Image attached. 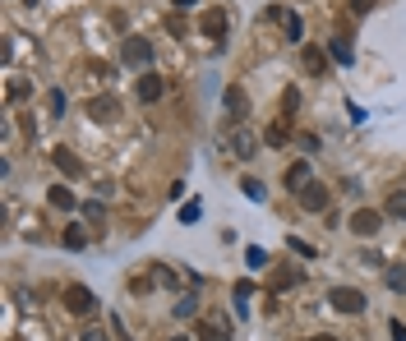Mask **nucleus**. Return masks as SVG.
Returning <instances> with one entry per match:
<instances>
[{
    "instance_id": "6",
    "label": "nucleus",
    "mask_w": 406,
    "mask_h": 341,
    "mask_svg": "<svg viewBox=\"0 0 406 341\" xmlns=\"http://www.w3.org/2000/svg\"><path fill=\"white\" fill-rule=\"evenodd\" d=\"M378 226H383V212H378V208H360V212H351V231L365 235V240L378 235Z\"/></svg>"
},
{
    "instance_id": "3",
    "label": "nucleus",
    "mask_w": 406,
    "mask_h": 341,
    "mask_svg": "<svg viewBox=\"0 0 406 341\" xmlns=\"http://www.w3.org/2000/svg\"><path fill=\"white\" fill-rule=\"evenodd\" d=\"M328 305L332 309H342V314H360L365 309V291H356V286H332Z\"/></svg>"
},
{
    "instance_id": "29",
    "label": "nucleus",
    "mask_w": 406,
    "mask_h": 341,
    "mask_svg": "<svg viewBox=\"0 0 406 341\" xmlns=\"http://www.w3.org/2000/svg\"><path fill=\"white\" fill-rule=\"evenodd\" d=\"M83 212H88V221H102V212H107V208H102V199H93L88 208H83Z\"/></svg>"
},
{
    "instance_id": "2",
    "label": "nucleus",
    "mask_w": 406,
    "mask_h": 341,
    "mask_svg": "<svg viewBox=\"0 0 406 341\" xmlns=\"http://www.w3.org/2000/svg\"><path fill=\"white\" fill-rule=\"evenodd\" d=\"M65 305H70V314H78V318H93L97 295L88 291V286H65Z\"/></svg>"
},
{
    "instance_id": "24",
    "label": "nucleus",
    "mask_w": 406,
    "mask_h": 341,
    "mask_svg": "<svg viewBox=\"0 0 406 341\" xmlns=\"http://www.w3.org/2000/svg\"><path fill=\"white\" fill-rule=\"evenodd\" d=\"M194 341H226V337H222V327H217V323H203Z\"/></svg>"
},
{
    "instance_id": "31",
    "label": "nucleus",
    "mask_w": 406,
    "mask_h": 341,
    "mask_svg": "<svg viewBox=\"0 0 406 341\" xmlns=\"http://www.w3.org/2000/svg\"><path fill=\"white\" fill-rule=\"evenodd\" d=\"M286 245H291V249H296V254H300V258H314V245H305V240H286Z\"/></svg>"
},
{
    "instance_id": "26",
    "label": "nucleus",
    "mask_w": 406,
    "mask_h": 341,
    "mask_svg": "<svg viewBox=\"0 0 406 341\" xmlns=\"http://www.w3.org/2000/svg\"><path fill=\"white\" fill-rule=\"evenodd\" d=\"M264 139H268V143H273V148H281V143H286V129H281V124H273V129H268Z\"/></svg>"
},
{
    "instance_id": "23",
    "label": "nucleus",
    "mask_w": 406,
    "mask_h": 341,
    "mask_svg": "<svg viewBox=\"0 0 406 341\" xmlns=\"http://www.w3.org/2000/svg\"><path fill=\"white\" fill-rule=\"evenodd\" d=\"M286 37H291V42H300V37H305V23H300V14H286Z\"/></svg>"
},
{
    "instance_id": "34",
    "label": "nucleus",
    "mask_w": 406,
    "mask_h": 341,
    "mask_svg": "<svg viewBox=\"0 0 406 341\" xmlns=\"http://www.w3.org/2000/svg\"><path fill=\"white\" fill-rule=\"evenodd\" d=\"M370 5H374V0H351V10H356V14H365Z\"/></svg>"
},
{
    "instance_id": "21",
    "label": "nucleus",
    "mask_w": 406,
    "mask_h": 341,
    "mask_svg": "<svg viewBox=\"0 0 406 341\" xmlns=\"http://www.w3.org/2000/svg\"><path fill=\"white\" fill-rule=\"evenodd\" d=\"M245 263H250V267H268V249L250 245V249H245Z\"/></svg>"
},
{
    "instance_id": "12",
    "label": "nucleus",
    "mask_w": 406,
    "mask_h": 341,
    "mask_svg": "<svg viewBox=\"0 0 406 341\" xmlns=\"http://www.w3.org/2000/svg\"><path fill=\"white\" fill-rule=\"evenodd\" d=\"M203 32H208V37H226V10H208V14H203V23H199Z\"/></svg>"
},
{
    "instance_id": "19",
    "label": "nucleus",
    "mask_w": 406,
    "mask_h": 341,
    "mask_svg": "<svg viewBox=\"0 0 406 341\" xmlns=\"http://www.w3.org/2000/svg\"><path fill=\"white\" fill-rule=\"evenodd\" d=\"M291 286H300V272L291 267V272H277L273 277V291H291Z\"/></svg>"
},
{
    "instance_id": "9",
    "label": "nucleus",
    "mask_w": 406,
    "mask_h": 341,
    "mask_svg": "<svg viewBox=\"0 0 406 341\" xmlns=\"http://www.w3.org/2000/svg\"><path fill=\"white\" fill-rule=\"evenodd\" d=\"M281 185L291 189V194H300V189L310 185V162H305V157H300V162H291V166H286V175H281Z\"/></svg>"
},
{
    "instance_id": "33",
    "label": "nucleus",
    "mask_w": 406,
    "mask_h": 341,
    "mask_svg": "<svg viewBox=\"0 0 406 341\" xmlns=\"http://www.w3.org/2000/svg\"><path fill=\"white\" fill-rule=\"evenodd\" d=\"M83 341H111V337H107V327H88V332H83Z\"/></svg>"
},
{
    "instance_id": "7",
    "label": "nucleus",
    "mask_w": 406,
    "mask_h": 341,
    "mask_svg": "<svg viewBox=\"0 0 406 341\" xmlns=\"http://www.w3.org/2000/svg\"><path fill=\"white\" fill-rule=\"evenodd\" d=\"M134 93H139V102H157V97L167 93V78H162V74H153V69H143V74H139V83H134Z\"/></svg>"
},
{
    "instance_id": "15",
    "label": "nucleus",
    "mask_w": 406,
    "mask_h": 341,
    "mask_svg": "<svg viewBox=\"0 0 406 341\" xmlns=\"http://www.w3.org/2000/svg\"><path fill=\"white\" fill-rule=\"evenodd\" d=\"M240 194H245V199H250V203H264V199H268L264 180H254V175H245V180H240Z\"/></svg>"
},
{
    "instance_id": "11",
    "label": "nucleus",
    "mask_w": 406,
    "mask_h": 341,
    "mask_svg": "<svg viewBox=\"0 0 406 341\" xmlns=\"http://www.w3.org/2000/svg\"><path fill=\"white\" fill-rule=\"evenodd\" d=\"M88 116H93V120H116V116H120V102H116V97H93V102H88Z\"/></svg>"
},
{
    "instance_id": "30",
    "label": "nucleus",
    "mask_w": 406,
    "mask_h": 341,
    "mask_svg": "<svg viewBox=\"0 0 406 341\" xmlns=\"http://www.w3.org/2000/svg\"><path fill=\"white\" fill-rule=\"evenodd\" d=\"M51 116H65V93H61V88L51 93Z\"/></svg>"
},
{
    "instance_id": "36",
    "label": "nucleus",
    "mask_w": 406,
    "mask_h": 341,
    "mask_svg": "<svg viewBox=\"0 0 406 341\" xmlns=\"http://www.w3.org/2000/svg\"><path fill=\"white\" fill-rule=\"evenodd\" d=\"M189 5H199V0H175V10H189Z\"/></svg>"
},
{
    "instance_id": "17",
    "label": "nucleus",
    "mask_w": 406,
    "mask_h": 341,
    "mask_svg": "<svg viewBox=\"0 0 406 341\" xmlns=\"http://www.w3.org/2000/svg\"><path fill=\"white\" fill-rule=\"evenodd\" d=\"M383 212L397 221H406V189H397V194H388V203H383Z\"/></svg>"
},
{
    "instance_id": "10",
    "label": "nucleus",
    "mask_w": 406,
    "mask_h": 341,
    "mask_svg": "<svg viewBox=\"0 0 406 341\" xmlns=\"http://www.w3.org/2000/svg\"><path fill=\"white\" fill-rule=\"evenodd\" d=\"M222 102H226V116H231L235 124L245 120V111H250V102H245V88H226V93H222Z\"/></svg>"
},
{
    "instance_id": "13",
    "label": "nucleus",
    "mask_w": 406,
    "mask_h": 341,
    "mask_svg": "<svg viewBox=\"0 0 406 341\" xmlns=\"http://www.w3.org/2000/svg\"><path fill=\"white\" fill-rule=\"evenodd\" d=\"M51 162H56V166H61L65 175H83V162H78V157L70 153V148H56V153H51Z\"/></svg>"
},
{
    "instance_id": "22",
    "label": "nucleus",
    "mask_w": 406,
    "mask_h": 341,
    "mask_svg": "<svg viewBox=\"0 0 406 341\" xmlns=\"http://www.w3.org/2000/svg\"><path fill=\"white\" fill-rule=\"evenodd\" d=\"M388 291H406V267H388Z\"/></svg>"
},
{
    "instance_id": "38",
    "label": "nucleus",
    "mask_w": 406,
    "mask_h": 341,
    "mask_svg": "<svg viewBox=\"0 0 406 341\" xmlns=\"http://www.w3.org/2000/svg\"><path fill=\"white\" fill-rule=\"evenodd\" d=\"M28 5H32V0H28Z\"/></svg>"
},
{
    "instance_id": "25",
    "label": "nucleus",
    "mask_w": 406,
    "mask_h": 341,
    "mask_svg": "<svg viewBox=\"0 0 406 341\" xmlns=\"http://www.w3.org/2000/svg\"><path fill=\"white\" fill-rule=\"evenodd\" d=\"M245 300H250V281H235V309L245 314Z\"/></svg>"
},
{
    "instance_id": "5",
    "label": "nucleus",
    "mask_w": 406,
    "mask_h": 341,
    "mask_svg": "<svg viewBox=\"0 0 406 341\" xmlns=\"http://www.w3.org/2000/svg\"><path fill=\"white\" fill-rule=\"evenodd\" d=\"M296 199H300V208H305V212H328V199H332V194H328V185L310 180V185L300 189Z\"/></svg>"
},
{
    "instance_id": "8",
    "label": "nucleus",
    "mask_w": 406,
    "mask_h": 341,
    "mask_svg": "<svg viewBox=\"0 0 406 341\" xmlns=\"http://www.w3.org/2000/svg\"><path fill=\"white\" fill-rule=\"evenodd\" d=\"M300 69H305V74H328V51L323 47H300Z\"/></svg>"
},
{
    "instance_id": "14",
    "label": "nucleus",
    "mask_w": 406,
    "mask_h": 341,
    "mask_svg": "<svg viewBox=\"0 0 406 341\" xmlns=\"http://www.w3.org/2000/svg\"><path fill=\"white\" fill-rule=\"evenodd\" d=\"M328 51H332V60H337V65H356V51H351V42H346V37H332Z\"/></svg>"
},
{
    "instance_id": "1",
    "label": "nucleus",
    "mask_w": 406,
    "mask_h": 341,
    "mask_svg": "<svg viewBox=\"0 0 406 341\" xmlns=\"http://www.w3.org/2000/svg\"><path fill=\"white\" fill-rule=\"evenodd\" d=\"M217 143L222 148H231L235 157H254V148H259L254 129H245V124H235V120H226V129L217 134Z\"/></svg>"
},
{
    "instance_id": "16",
    "label": "nucleus",
    "mask_w": 406,
    "mask_h": 341,
    "mask_svg": "<svg viewBox=\"0 0 406 341\" xmlns=\"http://www.w3.org/2000/svg\"><path fill=\"white\" fill-rule=\"evenodd\" d=\"M61 245H65V249H74V254H78V249L88 245V235H83V226H74V221H70V226H65V235H61Z\"/></svg>"
},
{
    "instance_id": "18",
    "label": "nucleus",
    "mask_w": 406,
    "mask_h": 341,
    "mask_svg": "<svg viewBox=\"0 0 406 341\" xmlns=\"http://www.w3.org/2000/svg\"><path fill=\"white\" fill-rule=\"evenodd\" d=\"M47 194H51V208H70V212H74V208H78V199H74V194H70V189H65V185L47 189Z\"/></svg>"
},
{
    "instance_id": "37",
    "label": "nucleus",
    "mask_w": 406,
    "mask_h": 341,
    "mask_svg": "<svg viewBox=\"0 0 406 341\" xmlns=\"http://www.w3.org/2000/svg\"><path fill=\"white\" fill-rule=\"evenodd\" d=\"M175 341H189V337H175Z\"/></svg>"
},
{
    "instance_id": "32",
    "label": "nucleus",
    "mask_w": 406,
    "mask_h": 341,
    "mask_svg": "<svg viewBox=\"0 0 406 341\" xmlns=\"http://www.w3.org/2000/svg\"><path fill=\"white\" fill-rule=\"evenodd\" d=\"M388 332H392V341H406V323H402V318H392Z\"/></svg>"
},
{
    "instance_id": "4",
    "label": "nucleus",
    "mask_w": 406,
    "mask_h": 341,
    "mask_svg": "<svg viewBox=\"0 0 406 341\" xmlns=\"http://www.w3.org/2000/svg\"><path fill=\"white\" fill-rule=\"evenodd\" d=\"M120 56H125V65L129 69H139V74L153 65V47H148L143 37H125V51H120Z\"/></svg>"
},
{
    "instance_id": "28",
    "label": "nucleus",
    "mask_w": 406,
    "mask_h": 341,
    "mask_svg": "<svg viewBox=\"0 0 406 341\" xmlns=\"http://www.w3.org/2000/svg\"><path fill=\"white\" fill-rule=\"evenodd\" d=\"M199 212H203L199 203H185V208H180V221H199Z\"/></svg>"
},
{
    "instance_id": "20",
    "label": "nucleus",
    "mask_w": 406,
    "mask_h": 341,
    "mask_svg": "<svg viewBox=\"0 0 406 341\" xmlns=\"http://www.w3.org/2000/svg\"><path fill=\"white\" fill-rule=\"evenodd\" d=\"M175 318H199V300H194V295H185V300L175 305Z\"/></svg>"
},
{
    "instance_id": "35",
    "label": "nucleus",
    "mask_w": 406,
    "mask_h": 341,
    "mask_svg": "<svg viewBox=\"0 0 406 341\" xmlns=\"http://www.w3.org/2000/svg\"><path fill=\"white\" fill-rule=\"evenodd\" d=\"M310 341H342V337H332V332H319V337H310Z\"/></svg>"
},
{
    "instance_id": "27",
    "label": "nucleus",
    "mask_w": 406,
    "mask_h": 341,
    "mask_svg": "<svg viewBox=\"0 0 406 341\" xmlns=\"http://www.w3.org/2000/svg\"><path fill=\"white\" fill-rule=\"evenodd\" d=\"M281 107H286V111L300 107V93H296V88H286V93H281Z\"/></svg>"
}]
</instances>
